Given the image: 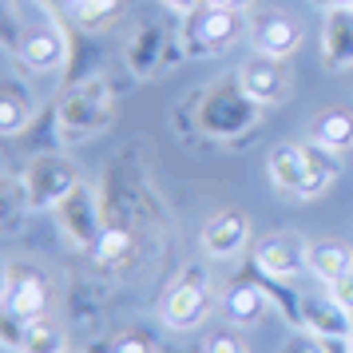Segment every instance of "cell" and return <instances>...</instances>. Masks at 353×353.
I'll use <instances>...</instances> for the list:
<instances>
[{
	"label": "cell",
	"instance_id": "6da1fadb",
	"mask_svg": "<svg viewBox=\"0 0 353 353\" xmlns=\"http://www.w3.org/2000/svg\"><path fill=\"white\" fill-rule=\"evenodd\" d=\"M258 108L262 103L246 96L239 80L210 83L194 99V128L203 131V135H214V139H230V135H242L246 128H254Z\"/></svg>",
	"mask_w": 353,
	"mask_h": 353
},
{
	"label": "cell",
	"instance_id": "7a4b0ae2",
	"mask_svg": "<svg viewBox=\"0 0 353 353\" xmlns=\"http://www.w3.org/2000/svg\"><path fill=\"white\" fill-rule=\"evenodd\" d=\"M56 223L76 250H92L96 239L103 234V219H99V194L88 183H76L72 191L56 203Z\"/></svg>",
	"mask_w": 353,
	"mask_h": 353
},
{
	"label": "cell",
	"instance_id": "3957f363",
	"mask_svg": "<svg viewBox=\"0 0 353 353\" xmlns=\"http://www.w3.org/2000/svg\"><path fill=\"white\" fill-rule=\"evenodd\" d=\"M112 119V92L103 80H83L60 103V131L68 135H92L103 131Z\"/></svg>",
	"mask_w": 353,
	"mask_h": 353
},
{
	"label": "cell",
	"instance_id": "277c9868",
	"mask_svg": "<svg viewBox=\"0 0 353 353\" xmlns=\"http://www.w3.org/2000/svg\"><path fill=\"white\" fill-rule=\"evenodd\" d=\"M80 179L72 171V163L56 159V155H36L24 171V203L28 210H56V203L64 199Z\"/></svg>",
	"mask_w": 353,
	"mask_h": 353
},
{
	"label": "cell",
	"instance_id": "5b68a950",
	"mask_svg": "<svg viewBox=\"0 0 353 353\" xmlns=\"http://www.w3.org/2000/svg\"><path fill=\"white\" fill-rule=\"evenodd\" d=\"M0 305H4V314L17 321H36L44 318V310H48V282H44V274L36 270H24V266H8L4 270V294H0Z\"/></svg>",
	"mask_w": 353,
	"mask_h": 353
},
{
	"label": "cell",
	"instance_id": "8992f818",
	"mask_svg": "<svg viewBox=\"0 0 353 353\" xmlns=\"http://www.w3.org/2000/svg\"><path fill=\"white\" fill-rule=\"evenodd\" d=\"M242 32V20L239 12H226V8H210L203 4L199 12L187 17V32H183V44L199 56H210V52H223L230 48Z\"/></svg>",
	"mask_w": 353,
	"mask_h": 353
},
{
	"label": "cell",
	"instance_id": "52a82bcc",
	"mask_svg": "<svg viewBox=\"0 0 353 353\" xmlns=\"http://www.w3.org/2000/svg\"><path fill=\"white\" fill-rule=\"evenodd\" d=\"M207 310H210V290L207 282L199 278V274H187V278H179L175 286L167 290V298H163V310H159V318L167 330H194L199 321L207 318Z\"/></svg>",
	"mask_w": 353,
	"mask_h": 353
},
{
	"label": "cell",
	"instance_id": "ba28073f",
	"mask_svg": "<svg viewBox=\"0 0 353 353\" xmlns=\"http://www.w3.org/2000/svg\"><path fill=\"white\" fill-rule=\"evenodd\" d=\"M254 262L266 278H278V282L298 278L302 270H310V242L302 234H286V230L282 234H270V239L258 242Z\"/></svg>",
	"mask_w": 353,
	"mask_h": 353
},
{
	"label": "cell",
	"instance_id": "9c48e42d",
	"mask_svg": "<svg viewBox=\"0 0 353 353\" xmlns=\"http://www.w3.org/2000/svg\"><path fill=\"white\" fill-rule=\"evenodd\" d=\"M250 239V223H246V214L242 210H219V214H210L207 223H203V234H199V246H203V254L207 258H234L246 246Z\"/></svg>",
	"mask_w": 353,
	"mask_h": 353
},
{
	"label": "cell",
	"instance_id": "30bf717a",
	"mask_svg": "<svg viewBox=\"0 0 353 353\" xmlns=\"http://www.w3.org/2000/svg\"><path fill=\"white\" fill-rule=\"evenodd\" d=\"M321 60L330 72L353 68V4H334L321 17Z\"/></svg>",
	"mask_w": 353,
	"mask_h": 353
},
{
	"label": "cell",
	"instance_id": "8fae6325",
	"mask_svg": "<svg viewBox=\"0 0 353 353\" xmlns=\"http://www.w3.org/2000/svg\"><path fill=\"white\" fill-rule=\"evenodd\" d=\"M239 83H242V92L250 99H258V103H278V99H286V92H290L286 68L278 64L274 56H262V52H258L250 64H242Z\"/></svg>",
	"mask_w": 353,
	"mask_h": 353
},
{
	"label": "cell",
	"instance_id": "7c38bea8",
	"mask_svg": "<svg viewBox=\"0 0 353 353\" xmlns=\"http://www.w3.org/2000/svg\"><path fill=\"white\" fill-rule=\"evenodd\" d=\"M298 321H302V330L325 337V341H345L353 330V314L337 302L334 294L330 298H305Z\"/></svg>",
	"mask_w": 353,
	"mask_h": 353
},
{
	"label": "cell",
	"instance_id": "4fadbf2b",
	"mask_svg": "<svg viewBox=\"0 0 353 353\" xmlns=\"http://www.w3.org/2000/svg\"><path fill=\"white\" fill-rule=\"evenodd\" d=\"M254 44H258L262 56L286 60V56H294L298 44H302V24L290 20L286 12H266V17H258V24H254Z\"/></svg>",
	"mask_w": 353,
	"mask_h": 353
},
{
	"label": "cell",
	"instance_id": "5bb4252c",
	"mask_svg": "<svg viewBox=\"0 0 353 353\" xmlns=\"http://www.w3.org/2000/svg\"><path fill=\"white\" fill-rule=\"evenodd\" d=\"M302 147H305V183H302V194L298 199H318V194H325L337 183L341 159H337V147L321 143V139L302 143Z\"/></svg>",
	"mask_w": 353,
	"mask_h": 353
},
{
	"label": "cell",
	"instance_id": "9a60e30c",
	"mask_svg": "<svg viewBox=\"0 0 353 353\" xmlns=\"http://www.w3.org/2000/svg\"><path fill=\"white\" fill-rule=\"evenodd\" d=\"M266 175L270 183L278 187L282 194H302V183H305V147L302 143H278L266 159Z\"/></svg>",
	"mask_w": 353,
	"mask_h": 353
},
{
	"label": "cell",
	"instance_id": "2e32d148",
	"mask_svg": "<svg viewBox=\"0 0 353 353\" xmlns=\"http://www.w3.org/2000/svg\"><path fill=\"white\" fill-rule=\"evenodd\" d=\"M17 52H20V64L28 68V72H52L64 60V36L56 32V28H32L20 40Z\"/></svg>",
	"mask_w": 353,
	"mask_h": 353
},
{
	"label": "cell",
	"instance_id": "e0dca14e",
	"mask_svg": "<svg viewBox=\"0 0 353 353\" xmlns=\"http://www.w3.org/2000/svg\"><path fill=\"white\" fill-rule=\"evenodd\" d=\"M163 52H167V36H163V28H155V24H143L139 32L128 40V64L135 76H151V72H159L163 68Z\"/></svg>",
	"mask_w": 353,
	"mask_h": 353
},
{
	"label": "cell",
	"instance_id": "ac0fdd59",
	"mask_svg": "<svg viewBox=\"0 0 353 353\" xmlns=\"http://www.w3.org/2000/svg\"><path fill=\"white\" fill-rule=\"evenodd\" d=\"M353 270V246L337 239H325V242H310V274L321 278L325 286L337 282V278H345Z\"/></svg>",
	"mask_w": 353,
	"mask_h": 353
},
{
	"label": "cell",
	"instance_id": "d6986e66",
	"mask_svg": "<svg viewBox=\"0 0 353 353\" xmlns=\"http://www.w3.org/2000/svg\"><path fill=\"white\" fill-rule=\"evenodd\" d=\"M266 310H270V294H266L262 282H234L230 294H226V314L239 325H254Z\"/></svg>",
	"mask_w": 353,
	"mask_h": 353
},
{
	"label": "cell",
	"instance_id": "ffe728a7",
	"mask_svg": "<svg viewBox=\"0 0 353 353\" xmlns=\"http://www.w3.org/2000/svg\"><path fill=\"white\" fill-rule=\"evenodd\" d=\"M64 334L52 318H36L24 325V337H20V353H64Z\"/></svg>",
	"mask_w": 353,
	"mask_h": 353
},
{
	"label": "cell",
	"instance_id": "44dd1931",
	"mask_svg": "<svg viewBox=\"0 0 353 353\" xmlns=\"http://www.w3.org/2000/svg\"><path fill=\"white\" fill-rule=\"evenodd\" d=\"M314 135H318L321 143L337 147V151L353 147V112H341V108L321 112L318 119H314Z\"/></svg>",
	"mask_w": 353,
	"mask_h": 353
},
{
	"label": "cell",
	"instance_id": "7402d4cb",
	"mask_svg": "<svg viewBox=\"0 0 353 353\" xmlns=\"http://www.w3.org/2000/svg\"><path fill=\"white\" fill-rule=\"evenodd\" d=\"M28 119H32L28 99L20 96L17 88H4V96H0V131H4V135H20Z\"/></svg>",
	"mask_w": 353,
	"mask_h": 353
},
{
	"label": "cell",
	"instance_id": "603a6c76",
	"mask_svg": "<svg viewBox=\"0 0 353 353\" xmlns=\"http://www.w3.org/2000/svg\"><path fill=\"white\" fill-rule=\"evenodd\" d=\"M68 12L80 28H99L119 12V0H68Z\"/></svg>",
	"mask_w": 353,
	"mask_h": 353
},
{
	"label": "cell",
	"instance_id": "cb8c5ba5",
	"mask_svg": "<svg viewBox=\"0 0 353 353\" xmlns=\"http://www.w3.org/2000/svg\"><path fill=\"white\" fill-rule=\"evenodd\" d=\"M131 250V234L123 230V226H103V234L96 239V246H92V258L96 262H103V266H112V262H123Z\"/></svg>",
	"mask_w": 353,
	"mask_h": 353
},
{
	"label": "cell",
	"instance_id": "d4e9b609",
	"mask_svg": "<svg viewBox=\"0 0 353 353\" xmlns=\"http://www.w3.org/2000/svg\"><path fill=\"white\" fill-rule=\"evenodd\" d=\"M278 353H330V341H325V337H318V334H310V330H302V334L290 337Z\"/></svg>",
	"mask_w": 353,
	"mask_h": 353
},
{
	"label": "cell",
	"instance_id": "484cf974",
	"mask_svg": "<svg viewBox=\"0 0 353 353\" xmlns=\"http://www.w3.org/2000/svg\"><path fill=\"white\" fill-rule=\"evenodd\" d=\"M203 353H246V345H242L234 334H214L207 345H203Z\"/></svg>",
	"mask_w": 353,
	"mask_h": 353
},
{
	"label": "cell",
	"instance_id": "4316f807",
	"mask_svg": "<svg viewBox=\"0 0 353 353\" xmlns=\"http://www.w3.org/2000/svg\"><path fill=\"white\" fill-rule=\"evenodd\" d=\"M330 294H334L337 302H341V305H345V310L353 314V270L345 274V278H337V282H330Z\"/></svg>",
	"mask_w": 353,
	"mask_h": 353
},
{
	"label": "cell",
	"instance_id": "83f0119b",
	"mask_svg": "<svg viewBox=\"0 0 353 353\" xmlns=\"http://www.w3.org/2000/svg\"><path fill=\"white\" fill-rule=\"evenodd\" d=\"M112 353H155V345L147 337H119L112 345Z\"/></svg>",
	"mask_w": 353,
	"mask_h": 353
},
{
	"label": "cell",
	"instance_id": "f1b7e54d",
	"mask_svg": "<svg viewBox=\"0 0 353 353\" xmlns=\"http://www.w3.org/2000/svg\"><path fill=\"white\" fill-rule=\"evenodd\" d=\"M163 4H167L171 12H179V17H191V12H199L207 0H163Z\"/></svg>",
	"mask_w": 353,
	"mask_h": 353
},
{
	"label": "cell",
	"instance_id": "f546056e",
	"mask_svg": "<svg viewBox=\"0 0 353 353\" xmlns=\"http://www.w3.org/2000/svg\"><path fill=\"white\" fill-rule=\"evenodd\" d=\"M207 4H210V8H226V12H242L250 0H207Z\"/></svg>",
	"mask_w": 353,
	"mask_h": 353
},
{
	"label": "cell",
	"instance_id": "4dcf8cb0",
	"mask_svg": "<svg viewBox=\"0 0 353 353\" xmlns=\"http://www.w3.org/2000/svg\"><path fill=\"white\" fill-rule=\"evenodd\" d=\"M321 8H334V4H353V0H318Z\"/></svg>",
	"mask_w": 353,
	"mask_h": 353
},
{
	"label": "cell",
	"instance_id": "1f68e13d",
	"mask_svg": "<svg viewBox=\"0 0 353 353\" xmlns=\"http://www.w3.org/2000/svg\"><path fill=\"white\" fill-rule=\"evenodd\" d=\"M341 345H345V353H353V330H350V337H345V341H341Z\"/></svg>",
	"mask_w": 353,
	"mask_h": 353
},
{
	"label": "cell",
	"instance_id": "d6a6232c",
	"mask_svg": "<svg viewBox=\"0 0 353 353\" xmlns=\"http://www.w3.org/2000/svg\"><path fill=\"white\" fill-rule=\"evenodd\" d=\"M64 353H80V350H64Z\"/></svg>",
	"mask_w": 353,
	"mask_h": 353
}]
</instances>
